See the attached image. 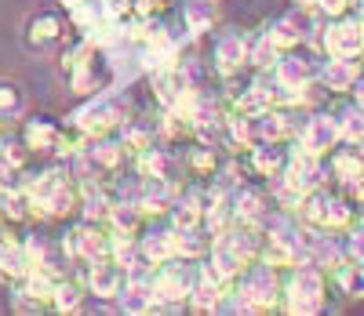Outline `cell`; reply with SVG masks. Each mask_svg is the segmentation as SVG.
<instances>
[{
	"instance_id": "4fadbf2b",
	"label": "cell",
	"mask_w": 364,
	"mask_h": 316,
	"mask_svg": "<svg viewBox=\"0 0 364 316\" xmlns=\"http://www.w3.org/2000/svg\"><path fill=\"white\" fill-rule=\"evenodd\" d=\"M132 164H135V175L139 178H168V182H178V175L186 171V168H182V156H175L164 142H157V146L142 149L139 156H132Z\"/></svg>"
},
{
	"instance_id": "ffe728a7",
	"label": "cell",
	"mask_w": 364,
	"mask_h": 316,
	"mask_svg": "<svg viewBox=\"0 0 364 316\" xmlns=\"http://www.w3.org/2000/svg\"><path fill=\"white\" fill-rule=\"evenodd\" d=\"M168 218H171V226H178V229L204 226V193L197 185L182 189V193L175 197V204H171V211H168Z\"/></svg>"
},
{
	"instance_id": "d4e9b609",
	"label": "cell",
	"mask_w": 364,
	"mask_h": 316,
	"mask_svg": "<svg viewBox=\"0 0 364 316\" xmlns=\"http://www.w3.org/2000/svg\"><path fill=\"white\" fill-rule=\"evenodd\" d=\"M331 280H336L339 295H346L350 302H360L364 298V262L346 258L339 269H331Z\"/></svg>"
},
{
	"instance_id": "d6986e66",
	"label": "cell",
	"mask_w": 364,
	"mask_h": 316,
	"mask_svg": "<svg viewBox=\"0 0 364 316\" xmlns=\"http://www.w3.org/2000/svg\"><path fill=\"white\" fill-rule=\"evenodd\" d=\"M18 135L26 138V146L33 153H58V142H63V128H58L55 120H48V116L26 120Z\"/></svg>"
},
{
	"instance_id": "277c9868",
	"label": "cell",
	"mask_w": 364,
	"mask_h": 316,
	"mask_svg": "<svg viewBox=\"0 0 364 316\" xmlns=\"http://www.w3.org/2000/svg\"><path fill=\"white\" fill-rule=\"evenodd\" d=\"M124 164H128V149H124V142H120L117 135H109V138H91V142L84 146V153L73 156L77 178H80V182H102V185H106L109 178H117Z\"/></svg>"
},
{
	"instance_id": "603a6c76",
	"label": "cell",
	"mask_w": 364,
	"mask_h": 316,
	"mask_svg": "<svg viewBox=\"0 0 364 316\" xmlns=\"http://www.w3.org/2000/svg\"><path fill=\"white\" fill-rule=\"evenodd\" d=\"M117 138L124 142L128 156H139L142 149H149V146H157V142H161V131H157V124H154V120H128L124 128H120Z\"/></svg>"
},
{
	"instance_id": "7402d4cb",
	"label": "cell",
	"mask_w": 364,
	"mask_h": 316,
	"mask_svg": "<svg viewBox=\"0 0 364 316\" xmlns=\"http://www.w3.org/2000/svg\"><path fill=\"white\" fill-rule=\"evenodd\" d=\"M139 251L154 262V266H164L171 258H178V247H175V226L171 229H154V233H146L139 236Z\"/></svg>"
},
{
	"instance_id": "e575fe53",
	"label": "cell",
	"mask_w": 364,
	"mask_h": 316,
	"mask_svg": "<svg viewBox=\"0 0 364 316\" xmlns=\"http://www.w3.org/2000/svg\"><path fill=\"white\" fill-rule=\"evenodd\" d=\"M11 305H15V312H44L48 305L44 302H37V298H26V295H11Z\"/></svg>"
},
{
	"instance_id": "d6a6232c",
	"label": "cell",
	"mask_w": 364,
	"mask_h": 316,
	"mask_svg": "<svg viewBox=\"0 0 364 316\" xmlns=\"http://www.w3.org/2000/svg\"><path fill=\"white\" fill-rule=\"evenodd\" d=\"M168 11V0H135V15L146 18V22H154Z\"/></svg>"
},
{
	"instance_id": "9a60e30c",
	"label": "cell",
	"mask_w": 364,
	"mask_h": 316,
	"mask_svg": "<svg viewBox=\"0 0 364 316\" xmlns=\"http://www.w3.org/2000/svg\"><path fill=\"white\" fill-rule=\"evenodd\" d=\"M117 309L128 316H146L157 312V295H154V280H124V288L117 295Z\"/></svg>"
},
{
	"instance_id": "44dd1931",
	"label": "cell",
	"mask_w": 364,
	"mask_h": 316,
	"mask_svg": "<svg viewBox=\"0 0 364 316\" xmlns=\"http://www.w3.org/2000/svg\"><path fill=\"white\" fill-rule=\"evenodd\" d=\"M182 168H186L190 178H219V171H223V164H219V146L197 142L193 149H186V156H182Z\"/></svg>"
},
{
	"instance_id": "d590c367",
	"label": "cell",
	"mask_w": 364,
	"mask_h": 316,
	"mask_svg": "<svg viewBox=\"0 0 364 316\" xmlns=\"http://www.w3.org/2000/svg\"><path fill=\"white\" fill-rule=\"evenodd\" d=\"M15 185H18V171L0 160V193H8V189H15Z\"/></svg>"
},
{
	"instance_id": "4dcf8cb0",
	"label": "cell",
	"mask_w": 364,
	"mask_h": 316,
	"mask_svg": "<svg viewBox=\"0 0 364 316\" xmlns=\"http://www.w3.org/2000/svg\"><path fill=\"white\" fill-rule=\"evenodd\" d=\"M343 244H346V258L364 262V218H360L350 233H343Z\"/></svg>"
},
{
	"instance_id": "f1b7e54d",
	"label": "cell",
	"mask_w": 364,
	"mask_h": 316,
	"mask_svg": "<svg viewBox=\"0 0 364 316\" xmlns=\"http://www.w3.org/2000/svg\"><path fill=\"white\" fill-rule=\"evenodd\" d=\"M336 116H339V128H343V142L364 146V109L360 106H346Z\"/></svg>"
},
{
	"instance_id": "4316f807",
	"label": "cell",
	"mask_w": 364,
	"mask_h": 316,
	"mask_svg": "<svg viewBox=\"0 0 364 316\" xmlns=\"http://www.w3.org/2000/svg\"><path fill=\"white\" fill-rule=\"evenodd\" d=\"M281 55H284V51H281L277 44H273V37H269V33H262V37H255V40H252L248 66H255V70H273Z\"/></svg>"
},
{
	"instance_id": "ba28073f",
	"label": "cell",
	"mask_w": 364,
	"mask_h": 316,
	"mask_svg": "<svg viewBox=\"0 0 364 316\" xmlns=\"http://www.w3.org/2000/svg\"><path fill=\"white\" fill-rule=\"evenodd\" d=\"M132 120V106H128V99H99V102H91L80 116H77V124L91 135V138H109V135H120V128Z\"/></svg>"
},
{
	"instance_id": "6da1fadb",
	"label": "cell",
	"mask_w": 364,
	"mask_h": 316,
	"mask_svg": "<svg viewBox=\"0 0 364 316\" xmlns=\"http://www.w3.org/2000/svg\"><path fill=\"white\" fill-rule=\"evenodd\" d=\"M284 305V280L281 269L269 262H252L237 276L233 295L223 302V309H240V312H273Z\"/></svg>"
},
{
	"instance_id": "9c48e42d",
	"label": "cell",
	"mask_w": 364,
	"mask_h": 316,
	"mask_svg": "<svg viewBox=\"0 0 364 316\" xmlns=\"http://www.w3.org/2000/svg\"><path fill=\"white\" fill-rule=\"evenodd\" d=\"M317 11L314 8H306V4H295L288 15H281L277 22H273L266 33L273 37V44H277L281 51H295V48H302L314 33H321L317 29Z\"/></svg>"
},
{
	"instance_id": "5bb4252c",
	"label": "cell",
	"mask_w": 364,
	"mask_h": 316,
	"mask_svg": "<svg viewBox=\"0 0 364 316\" xmlns=\"http://www.w3.org/2000/svg\"><path fill=\"white\" fill-rule=\"evenodd\" d=\"M124 266H120L117 258H102L95 266H87L84 269V283H87V295H95L99 302H117L120 288H124Z\"/></svg>"
},
{
	"instance_id": "1f68e13d",
	"label": "cell",
	"mask_w": 364,
	"mask_h": 316,
	"mask_svg": "<svg viewBox=\"0 0 364 316\" xmlns=\"http://www.w3.org/2000/svg\"><path fill=\"white\" fill-rule=\"evenodd\" d=\"M22 247V240L15 236V229H11V222H0V269H4V262L15 255V251Z\"/></svg>"
},
{
	"instance_id": "8d00e7d4",
	"label": "cell",
	"mask_w": 364,
	"mask_h": 316,
	"mask_svg": "<svg viewBox=\"0 0 364 316\" xmlns=\"http://www.w3.org/2000/svg\"><path fill=\"white\" fill-rule=\"evenodd\" d=\"M18 131H22L18 116H4V113H0V138H8V135H18Z\"/></svg>"
},
{
	"instance_id": "30bf717a",
	"label": "cell",
	"mask_w": 364,
	"mask_h": 316,
	"mask_svg": "<svg viewBox=\"0 0 364 316\" xmlns=\"http://www.w3.org/2000/svg\"><path fill=\"white\" fill-rule=\"evenodd\" d=\"M295 142H299V149H302V153L321 156V160H324V156L343 142L339 116H336V113H310L306 120H302V128H299Z\"/></svg>"
},
{
	"instance_id": "ac0fdd59",
	"label": "cell",
	"mask_w": 364,
	"mask_h": 316,
	"mask_svg": "<svg viewBox=\"0 0 364 316\" xmlns=\"http://www.w3.org/2000/svg\"><path fill=\"white\" fill-rule=\"evenodd\" d=\"M357 77H360V62H353V58H328V62H321V77L317 80L324 84V91L346 94V91H353Z\"/></svg>"
},
{
	"instance_id": "484cf974",
	"label": "cell",
	"mask_w": 364,
	"mask_h": 316,
	"mask_svg": "<svg viewBox=\"0 0 364 316\" xmlns=\"http://www.w3.org/2000/svg\"><path fill=\"white\" fill-rule=\"evenodd\" d=\"M26 106H29V94H26L22 80H15V77H0V113L22 120Z\"/></svg>"
},
{
	"instance_id": "7a4b0ae2",
	"label": "cell",
	"mask_w": 364,
	"mask_h": 316,
	"mask_svg": "<svg viewBox=\"0 0 364 316\" xmlns=\"http://www.w3.org/2000/svg\"><path fill=\"white\" fill-rule=\"evenodd\" d=\"M29 200H33V214L48 218V222H63L70 214H80V178L66 171H44L37 182H26Z\"/></svg>"
},
{
	"instance_id": "f546056e",
	"label": "cell",
	"mask_w": 364,
	"mask_h": 316,
	"mask_svg": "<svg viewBox=\"0 0 364 316\" xmlns=\"http://www.w3.org/2000/svg\"><path fill=\"white\" fill-rule=\"evenodd\" d=\"M357 4H360V0H314V11L324 22H331V18H346Z\"/></svg>"
},
{
	"instance_id": "52a82bcc",
	"label": "cell",
	"mask_w": 364,
	"mask_h": 316,
	"mask_svg": "<svg viewBox=\"0 0 364 316\" xmlns=\"http://www.w3.org/2000/svg\"><path fill=\"white\" fill-rule=\"evenodd\" d=\"M66 44V22L58 11H33L22 22V48L29 55H51Z\"/></svg>"
},
{
	"instance_id": "7c38bea8",
	"label": "cell",
	"mask_w": 364,
	"mask_h": 316,
	"mask_svg": "<svg viewBox=\"0 0 364 316\" xmlns=\"http://www.w3.org/2000/svg\"><path fill=\"white\" fill-rule=\"evenodd\" d=\"M317 77H321V66H317L310 55H299V48L295 51H284L277 58V66H273V80L291 87V91H310Z\"/></svg>"
},
{
	"instance_id": "f35d334b",
	"label": "cell",
	"mask_w": 364,
	"mask_h": 316,
	"mask_svg": "<svg viewBox=\"0 0 364 316\" xmlns=\"http://www.w3.org/2000/svg\"><path fill=\"white\" fill-rule=\"evenodd\" d=\"M63 4H66V8H77V4H84V0H63Z\"/></svg>"
},
{
	"instance_id": "5b68a950",
	"label": "cell",
	"mask_w": 364,
	"mask_h": 316,
	"mask_svg": "<svg viewBox=\"0 0 364 316\" xmlns=\"http://www.w3.org/2000/svg\"><path fill=\"white\" fill-rule=\"evenodd\" d=\"M197 283V266L193 258H171L157 266L154 273V295H157V312L161 309H182L190 302V291Z\"/></svg>"
},
{
	"instance_id": "e0dca14e",
	"label": "cell",
	"mask_w": 364,
	"mask_h": 316,
	"mask_svg": "<svg viewBox=\"0 0 364 316\" xmlns=\"http://www.w3.org/2000/svg\"><path fill=\"white\" fill-rule=\"evenodd\" d=\"M233 207H237V222H248V226H262L269 214V200L259 185H237Z\"/></svg>"
},
{
	"instance_id": "8fae6325",
	"label": "cell",
	"mask_w": 364,
	"mask_h": 316,
	"mask_svg": "<svg viewBox=\"0 0 364 316\" xmlns=\"http://www.w3.org/2000/svg\"><path fill=\"white\" fill-rule=\"evenodd\" d=\"M248 51H252V40L240 33V29H226V33H219L215 40V51H211V66H215L219 77H237L240 70L248 66Z\"/></svg>"
},
{
	"instance_id": "74e56055",
	"label": "cell",
	"mask_w": 364,
	"mask_h": 316,
	"mask_svg": "<svg viewBox=\"0 0 364 316\" xmlns=\"http://www.w3.org/2000/svg\"><path fill=\"white\" fill-rule=\"evenodd\" d=\"M350 94H353V106H360V109H364V73L357 77V84H353V91H350Z\"/></svg>"
},
{
	"instance_id": "3957f363",
	"label": "cell",
	"mask_w": 364,
	"mask_h": 316,
	"mask_svg": "<svg viewBox=\"0 0 364 316\" xmlns=\"http://www.w3.org/2000/svg\"><path fill=\"white\" fill-rule=\"evenodd\" d=\"M328 280L331 273L321 269L317 262H299L295 269H288V280H284V305L288 312L295 316H314L324 309V298H328Z\"/></svg>"
},
{
	"instance_id": "836d02e7",
	"label": "cell",
	"mask_w": 364,
	"mask_h": 316,
	"mask_svg": "<svg viewBox=\"0 0 364 316\" xmlns=\"http://www.w3.org/2000/svg\"><path fill=\"white\" fill-rule=\"evenodd\" d=\"M102 8L113 22H124V18L135 15V0H102Z\"/></svg>"
},
{
	"instance_id": "2e32d148",
	"label": "cell",
	"mask_w": 364,
	"mask_h": 316,
	"mask_svg": "<svg viewBox=\"0 0 364 316\" xmlns=\"http://www.w3.org/2000/svg\"><path fill=\"white\" fill-rule=\"evenodd\" d=\"M223 18V4L219 0H186L182 4V26L190 29V37H204L219 26Z\"/></svg>"
},
{
	"instance_id": "ab89813d",
	"label": "cell",
	"mask_w": 364,
	"mask_h": 316,
	"mask_svg": "<svg viewBox=\"0 0 364 316\" xmlns=\"http://www.w3.org/2000/svg\"><path fill=\"white\" fill-rule=\"evenodd\" d=\"M295 4H306V8H314V0H295Z\"/></svg>"
},
{
	"instance_id": "cb8c5ba5",
	"label": "cell",
	"mask_w": 364,
	"mask_h": 316,
	"mask_svg": "<svg viewBox=\"0 0 364 316\" xmlns=\"http://www.w3.org/2000/svg\"><path fill=\"white\" fill-rule=\"evenodd\" d=\"M84 295H87V283H80L73 273H66V276H58V283H55L51 309L55 312H77L84 305Z\"/></svg>"
},
{
	"instance_id": "83f0119b",
	"label": "cell",
	"mask_w": 364,
	"mask_h": 316,
	"mask_svg": "<svg viewBox=\"0 0 364 316\" xmlns=\"http://www.w3.org/2000/svg\"><path fill=\"white\" fill-rule=\"evenodd\" d=\"M29 156H33V149L26 146V138H22V135H8V138H0V160H4V164H11L18 175L26 171Z\"/></svg>"
},
{
	"instance_id": "8992f818",
	"label": "cell",
	"mask_w": 364,
	"mask_h": 316,
	"mask_svg": "<svg viewBox=\"0 0 364 316\" xmlns=\"http://www.w3.org/2000/svg\"><path fill=\"white\" fill-rule=\"evenodd\" d=\"M321 40V51L328 58H353L360 62L364 58V22L360 18H331L324 22V29L317 33Z\"/></svg>"
}]
</instances>
